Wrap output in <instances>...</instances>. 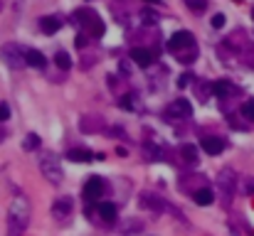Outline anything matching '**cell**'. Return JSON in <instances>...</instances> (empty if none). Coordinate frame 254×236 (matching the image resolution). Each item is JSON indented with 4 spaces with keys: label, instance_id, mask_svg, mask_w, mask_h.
Returning <instances> with one entry per match:
<instances>
[{
    "label": "cell",
    "instance_id": "cell-9",
    "mask_svg": "<svg viewBox=\"0 0 254 236\" xmlns=\"http://www.w3.org/2000/svg\"><path fill=\"white\" fill-rule=\"evenodd\" d=\"M200 145H202V150H205L207 155H220V152L225 150V140L215 138V135H207V138H202V140H200Z\"/></svg>",
    "mask_w": 254,
    "mask_h": 236
},
{
    "label": "cell",
    "instance_id": "cell-10",
    "mask_svg": "<svg viewBox=\"0 0 254 236\" xmlns=\"http://www.w3.org/2000/svg\"><path fill=\"white\" fill-rule=\"evenodd\" d=\"M131 59H133V64H138V67H151V62H153V57H151V52L148 50H141V47H133L131 50Z\"/></svg>",
    "mask_w": 254,
    "mask_h": 236
},
{
    "label": "cell",
    "instance_id": "cell-29",
    "mask_svg": "<svg viewBox=\"0 0 254 236\" xmlns=\"http://www.w3.org/2000/svg\"><path fill=\"white\" fill-rule=\"evenodd\" d=\"M190 79H193L190 74H183V76H180V79H178V89H185V86L190 84Z\"/></svg>",
    "mask_w": 254,
    "mask_h": 236
},
{
    "label": "cell",
    "instance_id": "cell-30",
    "mask_svg": "<svg viewBox=\"0 0 254 236\" xmlns=\"http://www.w3.org/2000/svg\"><path fill=\"white\" fill-rule=\"evenodd\" d=\"M146 3H158V0H146Z\"/></svg>",
    "mask_w": 254,
    "mask_h": 236
},
{
    "label": "cell",
    "instance_id": "cell-19",
    "mask_svg": "<svg viewBox=\"0 0 254 236\" xmlns=\"http://www.w3.org/2000/svg\"><path fill=\"white\" fill-rule=\"evenodd\" d=\"M170 111H178V113H183V116H193V106H190L185 99H178V101L170 106Z\"/></svg>",
    "mask_w": 254,
    "mask_h": 236
},
{
    "label": "cell",
    "instance_id": "cell-4",
    "mask_svg": "<svg viewBox=\"0 0 254 236\" xmlns=\"http://www.w3.org/2000/svg\"><path fill=\"white\" fill-rule=\"evenodd\" d=\"M193 47H195V37L188 30H180L168 39V50L170 52H183V50H193Z\"/></svg>",
    "mask_w": 254,
    "mask_h": 236
},
{
    "label": "cell",
    "instance_id": "cell-23",
    "mask_svg": "<svg viewBox=\"0 0 254 236\" xmlns=\"http://www.w3.org/2000/svg\"><path fill=\"white\" fill-rule=\"evenodd\" d=\"M87 34H89V37H101V34H104V22H101V20H94V22L87 27Z\"/></svg>",
    "mask_w": 254,
    "mask_h": 236
},
{
    "label": "cell",
    "instance_id": "cell-13",
    "mask_svg": "<svg viewBox=\"0 0 254 236\" xmlns=\"http://www.w3.org/2000/svg\"><path fill=\"white\" fill-rule=\"evenodd\" d=\"M193 200H195V204H200V207H210V204L215 202V194H212L210 187H202V189L193 192Z\"/></svg>",
    "mask_w": 254,
    "mask_h": 236
},
{
    "label": "cell",
    "instance_id": "cell-24",
    "mask_svg": "<svg viewBox=\"0 0 254 236\" xmlns=\"http://www.w3.org/2000/svg\"><path fill=\"white\" fill-rule=\"evenodd\" d=\"M37 145H40V135H35V133H30V135L25 138V143H22L25 150H35Z\"/></svg>",
    "mask_w": 254,
    "mask_h": 236
},
{
    "label": "cell",
    "instance_id": "cell-8",
    "mask_svg": "<svg viewBox=\"0 0 254 236\" xmlns=\"http://www.w3.org/2000/svg\"><path fill=\"white\" fill-rule=\"evenodd\" d=\"M72 197H59V200L52 204V217H57V219H64V217H69L72 214Z\"/></svg>",
    "mask_w": 254,
    "mask_h": 236
},
{
    "label": "cell",
    "instance_id": "cell-21",
    "mask_svg": "<svg viewBox=\"0 0 254 236\" xmlns=\"http://www.w3.org/2000/svg\"><path fill=\"white\" fill-rule=\"evenodd\" d=\"M183 3H185V8L193 10V13H202V10L207 8V0H183Z\"/></svg>",
    "mask_w": 254,
    "mask_h": 236
},
{
    "label": "cell",
    "instance_id": "cell-11",
    "mask_svg": "<svg viewBox=\"0 0 254 236\" xmlns=\"http://www.w3.org/2000/svg\"><path fill=\"white\" fill-rule=\"evenodd\" d=\"M67 157H69L72 163H91L96 155L89 152L87 148H74V150H69V152H67Z\"/></svg>",
    "mask_w": 254,
    "mask_h": 236
},
{
    "label": "cell",
    "instance_id": "cell-17",
    "mask_svg": "<svg viewBox=\"0 0 254 236\" xmlns=\"http://www.w3.org/2000/svg\"><path fill=\"white\" fill-rule=\"evenodd\" d=\"M235 89H232V84L230 82H225V79H220V82H215L212 84V94L215 96H220V99H225V96H230Z\"/></svg>",
    "mask_w": 254,
    "mask_h": 236
},
{
    "label": "cell",
    "instance_id": "cell-20",
    "mask_svg": "<svg viewBox=\"0 0 254 236\" xmlns=\"http://www.w3.org/2000/svg\"><path fill=\"white\" fill-rule=\"evenodd\" d=\"M54 64H57L59 69H64V71H67V69L72 67V59H69V54H67V52H57V54H54Z\"/></svg>",
    "mask_w": 254,
    "mask_h": 236
},
{
    "label": "cell",
    "instance_id": "cell-25",
    "mask_svg": "<svg viewBox=\"0 0 254 236\" xmlns=\"http://www.w3.org/2000/svg\"><path fill=\"white\" fill-rule=\"evenodd\" d=\"M242 116H244V118H252V121H254V101L242 103Z\"/></svg>",
    "mask_w": 254,
    "mask_h": 236
},
{
    "label": "cell",
    "instance_id": "cell-14",
    "mask_svg": "<svg viewBox=\"0 0 254 236\" xmlns=\"http://www.w3.org/2000/svg\"><path fill=\"white\" fill-rule=\"evenodd\" d=\"M116 204H111V202H101L99 204V217L106 221V224H114L116 221Z\"/></svg>",
    "mask_w": 254,
    "mask_h": 236
},
{
    "label": "cell",
    "instance_id": "cell-28",
    "mask_svg": "<svg viewBox=\"0 0 254 236\" xmlns=\"http://www.w3.org/2000/svg\"><path fill=\"white\" fill-rule=\"evenodd\" d=\"M8 118H10V106L8 103H0V123L8 121Z\"/></svg>",
    "mask_w": 254,
    "mask_h": 236
},
{
    "label": "cell",
    "instance_id": "cell-22",
    "mask_svg": "<svg viewBox=\"0 0 254 236\" xmlns=\"http://www.w3.org/2000/svg\"><path fill=\"white\" fill-rule=\"evenodd\" d=\"M180 152H183V157H185L188 163H195L198 160V148L195 145H183V148H180Z\"/></svg>",
    "mask_w": 254,
    "mask_h": 236
},
{
    "label": "cell",
    "instance_id": "cell-16",
    "mask_svg": "<svg viewBox=\"0 0 254 236\" xmlns=\"http://www.w3.org/2000/svg\"><path fill=\"white\" fill-rule=\"evenodd\" d=\"M141 231H143V221H138V219L121 221V234L124 236H133V234H141Z\"/></svg>",
    "mask_w": 254,
    "mask_h": 236
},
{
    "label": "cell",
    "instance_id": "cell-6",
    "mask_svg": "<svg viewBox=\"0 0 254 236\" xmlns=\"http://www.w3.org/2000/svg\"><path fill=\"white\" fill-rule=\"evenodd\" d=\"M138 204L143 207V209H151V212H173L158 194H153V192H143L141 194V200H138Z\"/></svg>",
    "mask_w": 254,
    "mask_h": 236
},
{
    "label": "cell",
    "instance_id": "cell-12",
    "mask_svg": "<svg viewBox=\"0 0 254 236\" xmlns=\"http://www.w3.org/2000/svg\"><path fill=\"white\" fill-rule=\"evenodd\" d=\"M25 62L30 67H35V69H45V64H47V59H45V54L40 50H27L25 52Z\"/></svg>",
    "mask_w": 254,
    "mask_h": 236
},
{
    "label": "cell",
    "instance_id": "cell-5",
    "mask_svg": "<svg viewBox=\"0 0 254 236\" xmlns=\"http://www.w3.org/2000/svg\"><path fill=\"white\" fill-rule=\"evenodd\" d=\"M217 182H220V194L225 197V204H230L232 194H235V172L230 168H225L220 172V177H217Z\"/></svg>",
    "mask_w": 254,
    "mask_h": 236
},
{
    "label": "cell",
    "instance_id": "cell-2",
    "mask_svg": "<svg viewBox=\"0 0 254 236\" xmlns=\"http://www.w3.org/2000/svg\"><path fill=\"white\" fill-rule=\"evenodd\" d=\"M40 170H42V177H47L52 185H59L64 180V170H62L59 160L54 155H50V152H45L40 157Z\"/></svg>",
    "mask_w": 254,
    "mask_h": 236
},
{
    "label": "cell",
    "instance_id": "cell-3",
    "mask_svg": "<svg viewBox=\"0 0 254 236\" xmlns=\"http://www.w3.org/2000/svg\"><path fill=\"white\" fill-rule=\"evenodd\" d=\"M0 59H3L5 67H10V69H15V71L27 64V62H25V52H22L18 45H13V42H8V45L0 47Z\"/></svg>",
    "mask_w": 254,
    "mask_h": 236
},
{
    "label": "cell",
    "instance_id": "cell-26",
    "mask_svg": "<svg viewBox=\"0 0 254 236\" xmlns=\"http://www.w3.org/2000/svg\"><path fill=\"white\" fill-rule=\"evenodd\" d=\"M225 15L222 13H217V15H212V27H217V30H220V27H225Z\"/></svg>",
    "mask_w": 254,
    "mask_h": 236
},
{
    "label": "cell",
    "instance_id": "cell-1",
    "mask_svg": "<svg viewBox=\"0 0 254 236\" xmlns=\"http://www.w3.org/2000/svg\"><path fill=\"white\" fill-rule=\"evenodd\" d=\"M30 217H32V204L27 194H15L8 209V236H22L25 229L30 226Z\"/></svg>",
    "mask_w": 254,
    "mask_h": 236
},
{
    "label": "cell",
    "instance_id": "cell-7",
    "mask_svg": "<svg viewBox=\"0 0 254 236\" xmlns=\"http://www.w3.org/2000/svg\"><path fill=\"white\" fill-rule=\"evenodd\" d=\"M101 194H104V180L101 177H89L87 185H84V197L89 202H96Z\"/></svg>",
    "mask_w": 254,
    "mask_h": 236
},
{
    "label": "cell",
    "instance_id": "cell-27",
    "mask_svg": "<svg viewBox=\"0 0 254 236\" xmlns=\"http://www.w3.org/2000/svg\"><path fill=\"white\" fill-rule=\"evenodd\" d=\"M87 42H89V34H87V32L77 34V39H74V45H77L79 50H84V47H87Z\"/></svg>",
    "mask_w": 254,
    "mask_h": 236
},
{
    "label": "cell",
    "instance_id": "cell-15",
    "mask_svg": "<svg viewBox=\"0 0 254 236\" xmlns=\"http://www.w3.org/2000/svg\"><path fill=\"white\" fill-rule=\"evenodd\" d=\"M40 27H42V32H45V34H54V32L62 27V20L50 15V17H42V20H40Z\"/></svg>",
    "mask_w": 254,
    "mask_h": 236
},
{
    "label": "cell",
    "instance_id": "cell-18",
    "mask_svg": "<svg viewBox=\"0 0 254 236\" xmlns=\"http://www.w3.org/2000/svg\"><path fill=\"white\" fill-rule=\"evenodd\" d=\"M77 17H79V22L84 25V30H87L94 20H99V15H96L94 10H89V8H87V10H77Z\"/></svg>",
    "mask_w": 254,
    "mask_h": 236
}]
</instances>
